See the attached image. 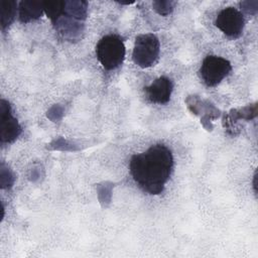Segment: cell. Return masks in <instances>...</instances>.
Wrapping results in <instances>:
<instances>
[{"instance_id": "cell-1", "label": "cell", "mask_w": 258, "mask_h": 258, "mask_svg": "<svg viewBox=\"0 0 258 258\" xmlns=\"http://www.w3.org/2000/svg\"><path fill=\"white\" fill-rule=\"evenodd\" d=\"M173 167V156L163 144H155L145 151L134 154L129 163L135 182L150 195H159L169 179Z\"/></svg>"}, {"instance_id": "cell-2", "label": "cell", "mask_w": 258, "mask_h": 258, "mask_svg": "<svg viewBox=\"0 0 258 258\" xmlns=\"http://www.w3.org/2000/svg\"><path fill=\"white\" fill-rule=\"evenodd\" d=\"M125 45L122 38L116 34L103 36L96 45L97 58L102 67L108 71L122 64L125 58Z\"/></svg>"}, {"instance_id": "cell-3", "label": "cell", "mask_w": 258, "mask_h": 258, "mask_svg": "<svg viewBox=\"0 0 258 258\" xmlns=\"http://www.w3.org/2000/svg\"><path fill=\"white\" fill-rule=\"evenodd\" d=\"M159 39L153 33L140 34L136 37L132 58L136 66L145 69L153 66L159 55Z\"/></svg>"}, {"instance_id": "cell-4", "label": "cell", "mask_w": 258, "mask_h": 258, "mask_svg": "<svg viewBox=\"0 0 258 258\" xmlns=\"http://www.w3.org/2000/svg\"><path fill=\"white\" fill-rule=\"evenodd\" d=\"M230 61L217 55H208L204 58L200 68V75L204 83L209 87L220 84L231 72Z\"/></svg>"}, {"instance_id": "cell-5", "label": "cell", "mask_w": 258, "mask_h": 258, "mask_svg": "<svg viewBox=\"0 0 258 258\" xmlns=\"http://www.w3.org/2000/svg\"><path fill=\"white\" fill-rule=\"evenodd\" d=\"M215 24L227 36L237 38L242 34L245 20L241 11L234 7H227L219 12Z\"/></svg>"}, {"instance_id": "cell-6", "label": "cell", "mask_w": 258, "mask_h": 258, "mask_svg": "<svg viewBox=\"0 0 258 258\" xmlns=\"http://www.w3.org/2000/svg\"><path fill=\"white\" fill-rule=\"evenodd\" d=\"M22 129L12 115L10 104L2 99L0 101V139L2 143L13 142L21 133Z\"/></svg>"}, {"instance_id": "cell-7", "label": "cell", "mask_w": 258, "mask_h": 258, "mask_svg": "<svg viewBox=\"0 0 258 258\" xmlns=\"http://www.w3.org/2000/svg\"><path fill=\"white\" fill-rule=\"evenodd\" d=\"M173 85L169 78L159 77L149 86L144 88L146 99L153 104H165L169 101L172 93Z\"/></svg>"}, {"instance_id": "cell-8", "label": "cell", "mask_w": 258, "mask_h": 258, "mask_svg": "<svg viewBox=\"0 0 258 258\" xmlns=\"http://www.w3.org/2000/svg\"><path fill=\"white\" fill-rule=\"evenodd\" d=\"M53 25L55 30L68 40H79L84 32V21L78 20L64 13L53 22Z\"/></svg>"}, {"instance_id": "cell-9", "label": "cell", "mask_w": 258, "mask_h": 258, "mask_svg": "<svg viewBox=\"0 0 258 258\" xmlns=\"http://www.w3.org/2000/svg\"><path fill=\"white\" fill-rule=\"evenodd\" d=\"M19 20L27 23L31 20L37 19L43 12V2L39 1H21L18 6Z\"/></svg>"}, {"instance_id": "cell-10", "label": "cell", "mask_w": 258, "mask_h": 258, "mask_svg": "<svg viewBox=\"0 0 258 258\" xmlns=\"http://www.w3.org/2000/svg\"><path fill=\"white\" fill-rule=\"evenodd\" d=\"M87 9H88V3L86 1H83V0L64 1L63 13L78 20L84 21L86 19Z\"/></svg>"}, {"instance_id": "cell-11", "label": "cell", "mask_w": 258, "mask_h": 258, "mask_svg": "<svg viewBox=\"0 0 258 258\" xmlns=\"http://www.w3.org/2000/svg\"><path fill=\"white\" fill-rule=\"evenodd\" d=\"M17 10L15 1H2L1 3V28L4 30L14 20Z\"/></svg>"}, {"instance_id": "cell-12", "label": "cell", "mask_w": 258, "mask_h": 258, "mask_svg": "<svg viewBox=\"0 0 258 258\" xmlns=\"http://www.w3.org/2000/svg\"><path fill=\"white\" fill-rule=\"evenodd\" d=\"M43 11L53 23L57 18H59L63 14L64 1H44Z\"/></svg>"}, {"instance_id": "cell-13", "label": "cell", "mask_w": 258, "mask_h": 258, "mask_svg": "<svg viewBox=\"0 0 258 258\" xmlns=\"http://www.w3.org/2000/svg\"><path fill=\"white\" fill-rule=\"evenodd\" d=\"M174 4L175 2L170 0H156L152 2V7L159 15L166 16L172 12Z\"/></svg>"}, {"instance_id": "cell-14", "label": "cell", "mask_w": 258, "mask_h": 258, "mask_svg": "<svg viewBox=\"0 0 258 258\" xmlns=\"http://www.w3.org/2000/svg\"><path fill=\"white\" fill-rule=\"evenodd\" d=\"M14 182V176L10 169L4 165V163L1 164L0 168V184L1 188H10Z\"/></svg>"}, {"instance_id": "cell-15", "label": "cell", "mask_w": 258, "mask_h": 258, "mask_svg": "<svg viewBox=\"0 0 258 258\" xmlns=\"http://www.w3.org/2000/svg\"><path fill=\"white\" fill-rule=\"evenodd\" d=\"M241 8L248 14H256L258 2L257 1H243L240 3Z\"/></svg>"}, {"instance_id": "cell-16", "label": "cell", "mask_w": 258, "mask_h": 258, "mask_svg": "<svg viewBox=\"0 0 258 258\" xmlns=\"http://www.w3.org/2000/svg\"><path fill=\"white\" fill-rule=\"evenodd\" d=\"M256 179H257V175H256V172H255V175H254V182H253V186H254L255 195H256V192H257V189H256V187H257V185H256Z\"/></svg>"}]
</instances>
